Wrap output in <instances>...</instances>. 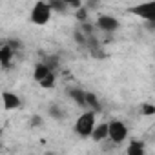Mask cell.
<instances>
[{
    "instance_id": "cell-1",
    "label": "cell",
    "mask_w": 155,
    "mask_h": 155,
    "mask_svg": "<svg viewBox=\"0 0 155 155\" xmlns=\"http://www.w3.org/2000/svg\"><path fill=\"white\" fill-rule=\"evenodd\" d=\"M51 18V8L46 0H38L31 9V22L35 26H46Z\"/></svg>"
},
{
    "instance_id": "cell-2",
    "label": "cell",
    "mask_w": 155,
    "mask_h": 155,
    "mask_svg": "<svg viewBox=\"0 0 155 155\" xmlns=\"http://www.w3.org/2000/svg\"><path fill=\"white\" fill-rule=\"evenodd\" d=\"M95 115H97L95 111H86V113H82L79 119H77V122H75L77 135H81L82 139H88L91 135V130L95 126Z\"/></svg>"
},
{
    "instance_id": "cell-3",
    "label": "cell",
    "mask_w": 155,
    "mask_h": 155,
    "mask_svg": "<svg viewBox=\"0 0 155 155\" xmlns=\"http://www.w3.org/2000/svg\"><path fill=\"white\" fill-rule=\"evenodd\" d=\"M128 137V128L122 120H111L108 122V139H111L115 144H120Z\"/></svg>"
},
{
    "instance_id": "cell-4",
    "label": "cell",
    "mask_w": 155,
    "mask_h": 155,
    "mask_svg": "<svg viewBox=\"0 0 155 155\" xmlns=\"http://www.w3.org/2000/svg\"><path fill=\"white\" fill-rule=\"evenodd\" d=\"M131 15H137L148 22H153L155 20V2L150 0V2H144V4H139V6H133L128 9Z\"/></svg>"
},
{
    "instance_id": "cell-5",
    "label": "cell",
    "mask_w": 155,
    "mask_h": 155,
    "mask_svg": "<svg viewBox=\"0 0 155 155\" xmlns=\"http://www.w3.org/2000/svg\"><path fill=\"white\" fill-rule=\"evenodd\" d=\"M97 28H99L101 31L113 33V31H117V29L120 28V22H119V18H115V17H111V15H101V17L97 18Z\"/></svg>"
},
{
    "instance_id": "cell-6",
    "label": "cell",
    "mask_w": 155,
    "mask_h": 155,
    "mask_svg": "<svg viewBox=\"0 0 155 155\" xmlns=\"http://www.w3.org/2000/svg\"><path fill=\"white\" fill-rule=\"evenodd\" d=\"M2 104L6 110H17V108H20V99H18V95H15L11 91H4L2 93Z\"/></svg>"
},
{
    "instance_id": "cell-7",
    "label": "cell",
    "mask_w": 155,
    "mask_h": 155,
    "mask_svg": "<svg viewBox=\"0 0 155 155\" xmlns=\"http://www.w3.org/2000/svg\"><path fill=\"white\" fill-rule=\"evenodd\" d=\"M93 140L97 142H102L104 139H108V122H101V124H95L93 130H91V135H90Z\"/></svg>"
},
{
    "instance_id": "cell-8",
    "label": "cell",
    "mask_w": 155,
    "mask_h": 155,
    "mask_svg": "<svg viewBox=\"0 0 155 155\" xmlns=\"http://www.w3.org/2000/svg\"><path fill=\"white\" fill-rule=\"evenodd\" d=\"M13 57H15V51H13L8 44L0 48V64H2V68H9Z\"/></svg>"
},
{
    "instance_id": "cell-9",
    "label": "cell",
    "mask_w": 155,
    "mask_h": 155,
    "mask_svg": "<svg viewBox=\"0 0 155 155\" xmlns=\"http://www.w3.org/2000/svg\"><path fill=\"white\" fill-rule=\"evenodd\" d=\"M84 101H86V108H90L91 111H95V113H101V102H99V99H97V95L95 93H91V91H86L84 93Z\"/></svg>"
},
{
    "instance_id": "cell-10",
    "label": "cell",
    "mask_w": 155,
    "mask_h": 155,
    "mask_svg": "<svg viewBox=\"0 0 155 155\" xmlns=\"http://www.w3.org/2000/svg\"><path fill=\"white\" fill-rule=\"evenodd\" d=\"M84 90L82 88H69L68 90V95L73 99V102H77L79 106H82V108H86V101H84Z\"/></svg>"
},
{
    "instance_id": "cell-11",
    "label": "cell",
    "mask_w": 155,
    "mask_h": 155,
    "mask_svg": "<svg viewBox=\"0 0 155 155\" xmlns=\"http://www.w3.org/2000/svg\"><path fill=\"white\" fill-rule=\"evenodd\" d=\"M48 73H51V69L44 64V62H40V64H37L35 68H33V81L35 82H38V81H42L44 77L48 75Z\"/></svg>"
},
{
    "instance_id": "cell-12",
    "label": "cell",
    "mask_w": 155,
    "mask_h": 155,
    "mask_svg": "<svg viewBox=\"0 0 155 155\" xmlns=\"http://www.w3.org/2000/svg\"><path fill=\"white\" fill-rule=\"evenodd\" d=\"M126 153L128 155H144V144L139 140H131L130 146L126 148Z\"/></svg>"
},
{
    "instance_id": "cell-13",
    "label": "cell",
    "mask_w": 155,
    "mask_h": 155,
    "mask_svg": "<svg viewBox=\"0 0 155 155\" xmlns=\"http://www.w3.org/2000/svg\"><path fill=\"white\" fill-rule=\"evenodd\" d=\"M38 84H40V88H44V90H53V88L57 86V79H55L53 71H51V73H48L42 81H38Z\"/></svg>"
},
{
    "instance_id": "cell-14",
    "label": "cell",
    "mask_w": 155,
    "mask_h": 155,
    "mask_svg": "<svg viewBox=\"0 0 155 155\" xmlns=\"http://www.w3.org/2000/svg\"><path fill=\"white\" fill-rule=\"evenodd\" d=\"M48 4H49L51 11H57V13H64L68 9V4L64 2V0H49Z\"/></svg>"
},
{
    "instance_id": "cell-15",
    "label": "cell",
    "mask_w": 155,
    "mask_h": 155,
    "mask_svg": "<svg viewBox=\"0 0 155 155\" xmlns=\"http://www.w3.org/2000/svg\"><path fill=\"white\" fill-rule=\"evenodd\" d=\"M75 18L79 20V22H86L88 20V11H86V8H77V13H75Z\"/></svg>"
},
{
    "instance_id": "cell-16",
    "label": "cell",
    "mask_w": 155,
    "mask_h": 155,
    "mask_svg": "<svg viewBox=\"0 0 155 155\" xmlns=\"http://www.w3.org/2000/svg\"><path fill=\"white\" fill-rule=\"evenodd\" d=\"M140 111H142V115L151 117V115H155V106L153 104H142L140 106Z\"/></svg>"
},
{
    "instance_id": "cell-17",
    "label": "cell",
    "mask_w": 155,
    "mask_h": 155,
    "mask_svg": "<svg viewBox=\"0 0 155 155\" xmlns=\"http://www.w3.org/2000/svg\"><path fill=\"white\" fill-rule=\"evenodd\" d=\"M49 113H51V117H55V119H62V117H64V113H60V110H58L57 106H51V108H49Z\"/></svg>"
},
{
    "instance_id": "cell-18",
    "label": "cell",
    "mask_w": 155,
    "mask_h": 155,
    "mask_svg": "<svg viewBox=\"0 0 155 155\" xmlns=\"http://www.w3.org/2000/svg\"><path fill=\"white\" fill-rule=\"evenodd\" d=\"M64 2L68 4V8H75V9L82 6V4H81V0H64Z\"/></svg>"
},
{
    "instance_id": "cell-19",
    "label": "cell",
    "mask_w": 155,
    "mask_h": 155,
    "mask_svg": "<svg viewBox=\"0 0 155 155\" xmlns=\"http://www.w3.org/2000/svg\"><path fill=\"white\" fill-rule=\"evenodd\" d=\"M40 124H42V117L35 115V117L31 119V126H33V128H37V126H40Z\"/></svg>"
},
{
    "instance_id": "cell-20",
    "label": "cell",
    "mask_w": 155,
    "mask_h": 155,
    "mask_svg": "<svg viewBox=\"0 0 155 155\" xmlns=\"http://www.w3.org/2000/svg\"><path fill=\"white\" fill-rule=\"evenodd\" d=\"M8 46H9L13 51H17V49L20 48V42H18V40H9V42H8Z\"/></svg>"
},
{
    "instance_id": "cell-21",
    "label": "cell",
    "mask_w": 155,
    "mask_h": 155,
    "mask_svg": "<svg viewBox=\"0 0 155 155\" xmlns=\"http://www.w3.org/2000/svg\"><path fill=\"white\" fill-rule=\"evenodd\" d=\"M2 133H4V130H2V128H0V142H2Z\"/></svg>"
}]
</instances>
